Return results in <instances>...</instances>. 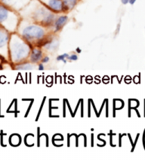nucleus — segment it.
I'll list each match as a JSON object with an SVG mask.
<instances>
[{"label":"nucleus","mask_w":145,"mask_h":160,"mask_svg":"<svg viewBox=\"0 0 145 160\" xmlns=\"http://www.w3.org/2000/svg\"><path fill=\"white\" fill-rule=\"evenodd\" d=\"M8 16V9L3 6H0V23L3 22L7 19Z\"/></svg>","instance_id":"7"},{"label":"nucleus","mask_w":145,"mask_h":160,"mask_svg":"<svg viewBox=\"0 0 145 160\" xmlns=\"http://www.w3.org/2000/svg\"><path fill=\"white\" fill-rule=\"evenodd\" d=\"M28 47L22 42H15L12 47V55L15 60H20L27 54Z\"/></svg>","instance_id":"2"},{"label":"nucleus","mask_w":145,"mask_h":160,"mask_svg":"<svg viewBox=\"0 0 145 160\" xmlns=\"http://www.w3.org/2000/svg\"><path fill=\"white\" fill-rule=\"evenodd\" d=\"M48 5L51 9L54 12H62L65 10L63 0H49Z\"/></svg>","instance_id":"3"},{"label":"nucleus","mask_w":145,"mask_h":160,"mask_svg":"<svg viewBox=\"0 0 145 160\" xmlns=\"http://www.w3.org/2000/svg\"><path fill=\"white\" fill-rule=\"evenodd\" d=\"M69 58L71 60H77V56H76V55H72V56H70L69 57Z\"/></svg>","instance_id":"11"},{"label":"nucleus","mask_w":145,"mask_h":160,"mask_svg":"<svg viewBox=\"0 0 145 160\" xmlns=\"http://www.w3.org/2000/svg\"><path fill=\"white\" fill-rule=\"evenodd\" d=\"M66 57H68V54H63V55H61V56H58L57 59L59 60V61H60V60H63L65 58H66Z\"/></svg>","instance_id":"10"},{"label":"nucleus","mask_w":145,"mask_h":160,"mask_svg":"<svg viewBox=\"0 0 145 160\" xmlns=\"http://www.w3.org/2000/svg\"><path fill=\"white\" fill-rule=\"evenodd\" d=\"M129 2V0H121V2L123 3V5H127Z\"/></svg>","instance_id":"12"},{"label":"nucleus","mask_w":145,"mask_h":160,"mask_svg":"<svg viewBox=\"0 0 145 160\" xmlns=\"http://www.w3.org/2000/svg\"><path fill=\"white\" fill-rule=\"evenodd\" d=\"M23 36L25 37L26 40L41 39L45 36V31L39 26L30 25L24 29Z\"/></svg>","instance_id":"1"},{"label":"nucleus","mask_w":145,"mask_h":160,"mask_svg":"<svg viewBox=\"0 0 145 160\" xmlns=\"http://www.w3.org/2000/svg\"><path fill=\"white\" fill-rule=\"evenodd\" d=\"M39 68H40V70H43V68H44L43 65H40V67H39Z\"/></svg>","instance_id":"15"},{"label":"nucleus","mask_w":145,"mask_h":160,"mask_svg":"<svg viewBox=\"0 0 145 160\" xmlns=\"http://www.w3.org/2000/svg\"><path fill=\"white\" fill-rule=\"evenodd\" d=\"M68 21V17L67 15H61L58 17L56 21H54V29L55 31H58L63 28V27L66 24Z\"/></svg>","instance_id":"4"},{"label":"nucleus","mask_w":145,"mask_h":160,"mask_svg":"<svg viewBox=\"0 0 145 160\" xmlns=\"http://www.w3.org/2000/svg\"><path fill=\"white\" fill-rule=\"evenodd\" d=\"M135 2H136V0H129V3L130 5H134L135 3Z\"/></svg>","instance_id":"13"},{"label":"nucleus","mask_w":145,"mask_h":160,"mask_svg":"<svg viewBox=\"0 0 145 160\" xmlns=\"http://www.w3.org/2000/svg\"><path fill=\"white\" fill-rule=\"evenodd\" d=\"M49 57H45V58H44L43 60H42V62H49Z\"/></svg>","instance_id":"14"},{"label":"nucleus","mask_w":145,"mask_h":160,"mask_svg":"<svg viewBox=\"0 0 145 160\" xmlns=\"http://www.w3.org/2000/svg\"><path fill=\"white\" fill-rule=\"evenodd\" d=\"M32 67L30 66V65H21V66L17 67V69H30Z\"/></svg>","instance_id":"9"},{"label":"nucleus","mask_w":145,"mask_h":160,"mask_svg":"<svg viewBox=\"0 0 145 160\" xmlns=\"http://www.w3.org/2000/svg\"><path fill=\"white\" fill-rule=\"evenodd\" d=\"M41 57H42V52H40V50H38V49H34L31 55L32 62H36L41 58Z\"/></svg>","instance_id":"8"},{"label":"nucleus","mask_w":145,"mask_h":160,"mask_svg":"<svg viewBox=\"0 0 145 160\" xmlns=\"http://www.w3.org/2000/svg\"><path fill=\"white\" fill-rule=\"evenodd\" d=\"M8 40V36L7 33L3 30L0 29V48L4 47Z\"/></svg>","instance_id":"5"},{"label":"nucleus","mask_w":145,"mask_h":160,"mask_svg":"<svg viewBox=\"0 0 145 160\" xmlns=\"http://www.w3.org/2000/svg\"><path fill=\"white\" fill-rule=\"evenodd\" d=\"M63 5H64L65 10L68 11L72 9L77 3V0H63Z\"/></svg>","instance_id":"6"}]
</instances>
